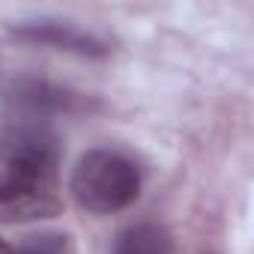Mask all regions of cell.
I'll return each instance as SVG.
<instances>
[{
	"label": "cell",
	"mask_w": 254,
	"mask_h": 254,
	"mask_svg": "<svg viewBox=\"0 0 254 254\" xmlns=\"http://www.w3.org/2000/svg\"><path fill=\"white\" fill-rule=\"evenodd\" d=\"M72 194L93 215L120 212L138 200L141 171L117 150H90L72 171Z\"/></svg>",
	"instance_id": "cell-2"
},
{
	"label": "cell",
	"mask_w": 254,
	"mask_h": 254,
	"mask_svg": "<svg viewBox=\"0 0 254 254\" xmlns=\"http://www.w3.org/2000/svg\"><path fill=\"white\" fill-rule=\"evenodd\" d=\"M15 254H69V239L63 233H39L30 236Z\"/></svg>",
	"instance_id": "cell-5"
},
{
	"label": "cell",
	"mask_w": 254,
	"mask_h": 254,
	"mask_svg": "<svg viewBox=\"0 0 254 254\" xmlns=\"http://www.w3.org/2000/svg\"><path fill=\"white\" fill-rule=\"evenodd\" d=\"M0 254H15V248H9L3 239H0Z\"/></svg>",
	"instance_id": "cell-6"
},
{
	"label": "cell",
	"mask_w": 254,
	"mask_h": 254,
	"mask_svg": "<svg viewBox=\"0 0 254 254\" xmlns=\"http://www.w3.org/2000/svg\"><path fill=\"white\" fill-rule=\"evenodd\" d=\"M15 36L27 39V42H36V45H51V48H60V51H72V54H81V57L108 54L105 42H99L93 33H84V30H78L75 24H66V21H30V24L18 27Z\"/></svg>",
	"instance_id": "cell-3"
},
{
	"label": "cell",
	"mask_w": 254,
	"mask_h": 254,
	"mask_svg": "<svg viewBox=\"0 0 254 254\" xmlns=\"http://www.w3.org/2000/svg\"><path fill=\"white\" fill-rule=\"evenodd\" d=\"M0 221H39L63 212L60 141L45 120H9L0 129Z\"/></svg>",
	"instance_id": "cell-1"
},
{
	"label": "cell",
	"mask_w": 254,
	"mask_h": 254,
	"mask_svg": "<svg viewBox=\"0 0 254 254\" xmlns=\"http://www.w3.org/2000/svg\"><path fill=\"white\" fill-rule=\"evenodd\" d=\"M114 254H177V248L165 227L153 221H141V224L126 227L117 236Z\"/></svg>",
	"instance_id": "cell-4"
}]
</instances>
